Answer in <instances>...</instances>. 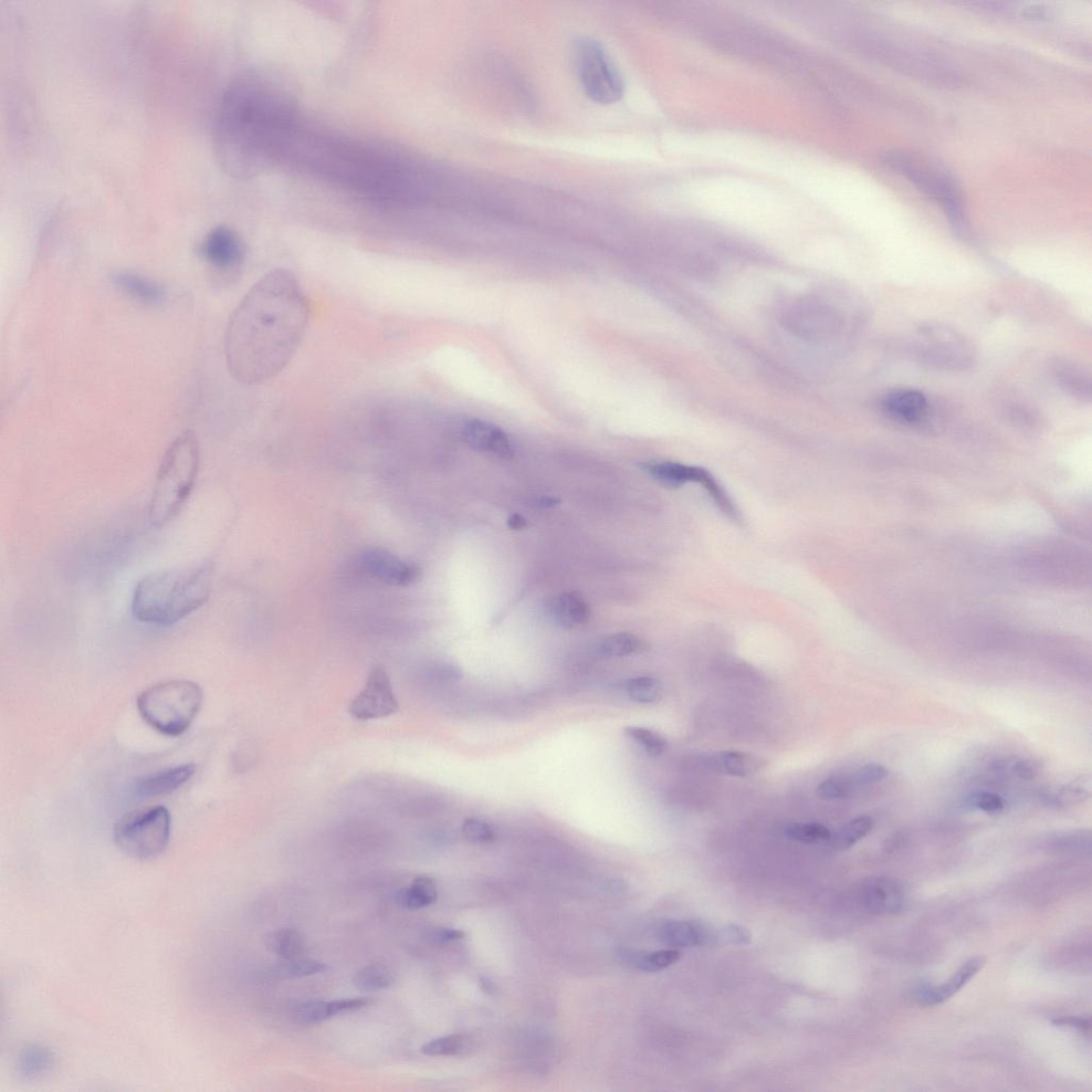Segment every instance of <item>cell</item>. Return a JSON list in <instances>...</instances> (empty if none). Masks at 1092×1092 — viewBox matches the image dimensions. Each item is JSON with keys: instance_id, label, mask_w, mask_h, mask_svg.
<instances>
[{"instance_id": "47", "label": "cell", "mask_w": 1092, "mask_h": 1092, "mask_svg": "<svg viewBox=\"0 0 1092 1092\" xmlns=\"http://www.w3.org/2000/svg\"><path fill=\"white\" fill-rule=\"evenodd\" d=\"M432 677L440 682H453L462 677L460 669L455 666L444 665L432 671Z\"/></svg>"}, {"instance_id": "8", "label": "cell", "mask_w": 1092, "mask_h": 1092, "mask_svg": "<svg viewBox=\"0 0 1092 1092\" xmlns=\"http://www.w3.org/2000/svg\"><path fill=\"white\" fill-rule=\"evenodd\" d=\"M573 61L588 99L601 105L622 101L625 89L623 77L600 42L592 38L575 41Z\"/></svg>"}, {"instance_id": "15", "label": "cell", "mask_w": 1092, "mask_h": 1092, "mask_svg": "<svg viewBox=\"0 0 1092 1092\" xmlns=\"http://www.w3.org/2000/svg\"><path fill=\"white\" fill-rule=\"evenodd\" d=\"M930 406L927 396L916 388H897L881 401L882 412L892 421L905 425L925 422L930 415Z\"/></svg>"}, {"instance_id": "38", "label": "cell", "mask_w": 1092, "mask_h": 1092, "mask_svg": "<svg viewBox=\"0 0 1092 1092\" xmlns=\"http://www.w3.org/2000/svg\"><path fill=\"white\" fill-rule=\"evenodd\" d=\"M994 770L1001 773H1010L1017 776L1018 779L1033 780L1042 773L1043 766L1041 762L1036 760L1020 759L996 762Z\"/></svg>"}, {"instance_id": "9", "label": "cell", "mask_w": 1092, "mask_h": 1092, "mask_svg": "<svg viewBox=\"0 0 1092 1092\" xmlns=\"http://www.w3.org/2000/svg\"><path fill=\"white\" fill-rule=\"evenodd\" d=\"M910 348L921 362L945 372L967 371L975 362L971 342L943 323L920 324L911 335Z\"/></svg>"}, {"instance_id": "34", "label": "cell", "mask_w": 1092, "mask_h": 1092, "mask_svg": "<svg viewBox=\"0 0 1092 1092\" xmlns=\"http://www.w3.org/2000/svg\"><path fill=\"white\" fill-rule=\"evenodd\" d=\"M646 645L642 639L631 633H618L608 636L601 644L602 653L609 657H624L643 652Z\"/></svg>"}, {"instance_id": "42", "label": "cell", "mask_w": 1092, "mask_h": 1092, "mask_svg": "<svg viewBox=\"0 0 1092 1092\" xmlns=\"http://www.w3.org/2000/svg\"><path fill=\"white\" fill-rule=\"evenodd\" d=\"M967 804L974 810L988 814L1000 813L1005 808L1003 798L989 792H979L971 795L967 800Z\"/></svg>"}, {"instance_id": "24", "label": "cell", "mask_w": 1092, "mask_h": 1092, "mask_svg": "<svg viewBox=\"0 0 1092 1092\" xmlns=\"http://www.w3.org/2000/svg\"><path fill=\"white\" fill-rule=\"evenodd\" d=\"M1053 375L1060 390L1081 403H1090L1091 378L1084 367L1069 360H1057Z\"/></svg>"}, {"instance_id": "46", "label": "cell", "mask_w": 1092, "mask_h": 1092, "mask_svg": "<svg viewBox=\"0 0 1092 1092\" xmlns=\"http://www.w3.org/2000/svg\"><path fill=\"white\" fill-rule=\"evenodd\" d=\"M1053 1023L1055 1025H1059V1026H1069V1027L1077 1028V1030L1084 1031V1032L1090 1030V1018L1084 1017V1016H1063V1017L1055 1018Z\"/></svg>"}, {"instance_id": "44", "label": "cell", "mask_w": 1092, "mask_h": 1092, "mask_svg": "<svg viewBox=\"0 0 1092 1092\" xmlns=\"http://www.w3.org/2000/svg\"><path fill=\"white\" fill-rule=\"evenodd\" d=\"M466 933L459 929L438 927L429 929L425 933V939L435 944H447L465 939Z\"/></svg>"}, {"instance_id": "32", "label": "cell", "mask_w": 1092, "mask_h": 1092, "mask_svg": "<svg viewBox=\"0 0 1092 1092\" xmlns=\"http://www.w3.org/2000/svg\"><path fill=\"white\" fill-rule=\"evenodd\" d=\"M873 818L869 816H860L839 829V831L833 835L831 841L835 849L846 850L867 836L870 832L873 831Z\"/></svg>"}, {"instance_id": "17", "label": "cell", "mask_w": 1092, "mask_h": 1092, "mask_svg": "<svg viewBox=\"0 0 1092 1092\" xmlns=\"http://www.w3.org/2000/svg\"><path fill=\"white\" fill-rule=\"evenodd\" d=\"M461 437L469 446L481 453L501 459L513 457L514 447L510 438L503 430L491 423L471 419L462 426Z\"/></svg>"}, {"instance_id": "18", "label": "cell", "mask_w": 1092, "mask_h": 1092, "mask_svg": "<svg viewBox=\"0 0 1092 1092\" xmlns=\"http://www.w3.org/2000/svg\"><path fill=\"white\" fill-rule=\"evenodd\" d=\"M371 1001L365 997L335 1001H307L292 1008V1016L301 1024H318L336 1016L360 1011Z\"/></svg>"}, {"instance_id": "13", "label": "cell", "mask_w": 1092, "mask_h": 1092, "mask_svg": "<svg viewBox=\"0 0 1092 1092\" xmlns=\"http://www.w3.org/2000/svg\"><path fill=\"white\" fill-rule=\"evenodd\" d=\"M199 254L209 265L227 272L240 268L245 258L243 241L227 227L213 228L199 247Z\"/></svg>"}, {"instance_id": "45", "label": "cell", "mask_w": 1092, "mask_h": 1092, "mask_svg": "<svg viewBox=\"0 0 1092 1092\" xmlns=\"http://www.w3.org/2000/svg\"><path fill=\"white\" fill-rule=\"evenodd\" d=\"M1056 843L1066 850H1085V847H1090V835L1085 834H1067L1058 838Z\"/></svg>"}, {"instance_id": "37", "label": "cell", "mask_w": 1092, "mask_h": 1092, "mask_svg": "<svg viewBox=\"0 0 1092 1092\" xmlns=\"http://www.w3.org/2000/svg\"><path fill=\"white\" fill-rule=\"evenodd\" d=\"M629 739L636 742L651 757H659L668 748V742L663 735L643 727H626L624 730Z\"/></svg>"}, {"instance_id": "10", "label": "cell", "mask_w": 1092, "mask_h": 1092, "mask_svg": "<svg viewBox=\"0 0 1092 1092\" xmlns=\"http://www.w3.org/2000/svg\"><path fill=\"white\" fill-rule=\"evenodd\" d=\"M887 163L895 170L906 176L923 193L936 198L944 208L951 220V224L958 232H964V213L960 193L957 185L949 174L940 170L929 169L928 167L912 161L904 154L894 153L887 155Z\"/></svg>"}, {"instance_id": "21", "label": "cell", "mask_w": 1092, "mask_h": 1092, "mask_svg": "<svg viewBox=\"0 0 1092 1092\" xmlns=\"http://www.w3.org/2000/svg\"><path fill=\"white\" fill-rule=\"evenodd\" d=\"M644 469L651 477L660 482L661 485L672 488L684 486L687 482H697L702 487H706L712 477L711 472L706 469L689 467L671 461L650 462V464L644 466Z\"/></svg>"}, {"instance_id": "2", "label": "cell", "mask_w": 1092, "mask_h": 1092, "mask_svg": "<svg viewBox=\"0 0 1092 1092\" xmlns=\"http://www.w3.org/2000/svg\"><path fill=\"white\" fill-rule=\"evenodd\" d=\"M310 318L306 293L292 272L272 270L250 288L226 333L229 373L246 385L266 382L296 354Z\"/></svg>"}, {"instance_id": "48", "label": "cell", "mask_w": 1092, "mask_h": 1092, "mask_svg": "<svg viewBox=\"0 0 1092 1092\" xmlns=\"http://www.w3.org/2000/svg\"><path fill=\"white\" fill-rule=\"evenodd\" d=\"M527 520L520 516V514H513V516L508 519V527L511 530L520 531L527 528Z\"/></svg>"}, {"instance_id": "41", "label": "cell", "mask_w": 1092, "mask_h": 1092, "mask_svg": "<svg viewBox=\"0 0 1092 1092\" xmlns=\"http://www.w3.org/2000/svg\"><path fill=\"white\" fill-rule=\"evenodd\" d=\"M462 834L468 841L476 844H488L495 839V832L491 826L479 818L470 817L462 825Z\"/></svg>"}, {"instance_id": "22", "label": "cell", "mask_w": 1092, "mask_h": 1092, "mask_svg": "<svg viewBox=\"0 0 1092 1092\" xmlns=\"http://www.w3.org/2000/svg\"><path fill=\"white\" fill-rule=\"evenodd\" d=\"M546 612L552 621L563 628H575L590 619V606L576 593L562 592L549 598Z\"/></svg>"}, {"instance_id": "43", "label": "cell", "mask_w": 1092, "mask_h": 1092, "mask_svg": "<svg viewBox=\"0 0 1092 1092\" xmlns=\"http://www.w3.org/2000/svg\"><path fill=\"white\" fill-rule=\"evenodd\" d=\"M751 940L750 932L739 925H726L716 928V941L723 943L743 944Z\"/></svg>"}, {"instance_id": "3", "label": "cell", "mask_w": 1092, "mask_h": 1092, "mask_svg": "<svg viewBox=\"0 0 1092 1092\" xmlns=\"http://www.w3.org/2000/svg\"><path fill=\"white\" fill-rule=\"evenodd\" d=\"M298 165L370 201L410 203L425 192L421 169L410 156L340 136L311 132Z\"/></svg>"}, {"instance_id": "28", "label": "cell", "mask_w": 1092, "mask_h": 1092, "mask_svg": "<svg viewBox=\"0 0 1092 1092\" xmlns=\"http://www.w3.org/2000/svg\"><path fill=\"white\" fill-rule=\"evenodd\" d=\"M438 890L435 880L429 876H418L411 885L397 892V904L410 910L422 909L435 904Z\"/></svg>"}, {"instance_id": "30", "label": "cell", "mask_w": 1092, "mask_h": 1092, "mask_svg": "<svg viewBox=\"0 0 1092 1092\" xmlns=\"http://www.w3.org/2000/svg\"><path fill=\"white\" fill-rule=\"evenodd\" d=\"M396 981L395 972L385 964L366 965L353 976V985L363 991H379L390 988Z\"/></svg>"}, {"instance_id": "31", "label": "cell", "mask_w": 1092, "mask_h": 1092, "mask_svg": "<svg viewBox=\"0 0 1092 1092\" xmlns=\"http://www.w3.org/2000/svg\"><path fill=\"white\" fill-rule=\"evenodd\" d=\"M623 958L632 967L645 972H657L670 967L680 959L677 950H663L652 953L626 952Z\"/></svg>"}, {"instance_id": "26", "label": "cell", "mask_w": 1092, "mask_h": 1092, "mask_svg": "<svg viewBox=\"0 0 1092 1092\" xmlns=\"http://www.w3.org/2000/svg\"><path fill=\"white\" fill-rule=\"evenodd\" d=\"M709 763L713 771L737 778H749L763 771L766 766V762L758 755L732 750L713 753Z\"/></svg>"}, {"instance_id": "12", "label": "cell", "mask_w": 1092, "mask_h": 1092, "mask_svg": "<svg viewBox=\"0 0 1092 1092\" xmlns=\"http://www.w3.org/2000/svg\"><path fill=\"white\" fill-rule=\"evenodd\" d=\"M856 907L867 915H890L905 905L904 886L895 878L877 876L861 882L855 891Z\"/></svg>"}, {"instance_id": "4", "label": "cell", "mask_w": 1092, "mask_h": 1092, "mask_svg": "<svg viewBox=\"0 0 1092 1092\" xmlns=\"http://www.w3.org/2000/svg\"><path fill=\"white\" fill-rule=\"evenodd\" d=\"M211 592L209 565L152 573L136 584L132 613L141 623L170 626L201 608Z\"/></svg>"}, {"instance_id": "35", "label": "cell", "mask_w": 1092, "mask_h": 1092, "mask_svg": "<svg viewBox=\"0 0 1092 1092\" xmlns=\"http://www.w3.org/2000/svg\"><path fill=\"white\" fill-rule=\"evenodd\" d=\"M470 1041L464 1035H449L434 1039L422 1046L421 1052L428 1056H460L469 1051Z\"/></svg>"}, {"instance_id": "49", "label": "cell", "mask_w": 1092, "mask_h": 1092, "mask_svg": "<svg viewBox=\"0 0 1092 1092\" xmlns=\"http://www.w3.org/2000/svg\"><path fill=\"white\" fill-rule=\"evenodd\" d=\"M1025 15L1032 18H1044L1046 15V12L1043 7H1032L1026 10Z\"/></svg>"}, {"instance_id": "27", "label": "cell", "mask_w": 1092, "mask_h": 1092, "mask_svg": "<svg viewBox=\"0 0 1092 1092\" xmlns=\"http://www.w3.org/2000/svg\"><path fill=\"white\" fill-rule=\"evenodd\" d=\"M329 967L327 964L309 958H292L282 959V961L270 965L260 973L261 981L266 983L270 982H285L293 979L307 978V976L321 974L327 972Z\"/></svg>"}, {"instance_id": "14", "label": "cell", "mask_w": 1092, "mask_h": 1092, "mask_svg": "<svg viewBox=\"0 0 1092 1092\" xmlns=\"http://www.w3.org/2000/svg\"><path fill=\"white\" fill-rule=\"evenodd\" d=\"M361 564L363 569L378 581L395 587L412 585L421 575L418 566L383 549L375 548L365 551Z\"/></svg>"}, {"instance_id": "6", "label": "cell", "mask_w": 1092, "mask_h": 1092, "mask_svg": "<svg viewBox=\"0 0 1092 1092\" xmlns=\"http://www.w3.org/2000/svg\"><path fill=\"white\" fill-rule=\"evenodd\" d=\"M203 702V691L197 682L173 680L160 682L136 700L142 719L166 737L176 738L191 728Z\"/></svg>"}, {"instance_id": "36", "label": "cell", "mask_w": 1092, "mask_h": 1092, "mask_svg": "<svg viewBox=\"0 0 1092 1092\" xmlns=\"http://www.w3.org/2000/svg\"><path fill=\"white\" fill-rule=\"evenodd\" d=\"M784 833L793 841L804 844L827 842L833 837L832 832L819 823H793L786 826Z\"/></svg>"}, {"instance_id": "33", "label": "cell", "mask_w": 1092, "mask_h": 1092, "mask_svg": "<svg viewBox=\"0 0 1092 1092\" xmlns=\"http://www.w3.org/2000/svg\"><path fill=\"white\" fill-rule=\"evenodd\" d=\"M626 694L629 699L640 705H653L664 696V686L654 678L638 677L627 681Z\"/></svg>"}, {"instance_id": "5", "label": "cell", "mask_w": 1092, "mask_h": 1092, "mask_svg": "<svg viewBox=\"0 0 1092 1092\" xmlns=\"http://www.w3.org/2000/svg\"><path fill=\"white\" fill-rule=\"evenodd\" d=\"M199 461L197 439L191 432L178 436L167 449L150 500L152 528L166 527L181 512L195 488Z\"/></svg>"}, {"instance_id": "20", "label": "cell", "mask_w": 1092, "mask_h": 1092, "mask_svg": "<svg viewBox=\"0 0 1092 1092\" xmlns=\"http://www.w3.org/2000/svg\"><path fill=\"white\" fill-rule=\"evenodd\" d=\"M196 774V766L184 764L175 768L144 776L136 782V793L140 797L153 798L172 794L180 790Z\"/></svg>"}, {"instance_id": "7", "label": "cell", "mask_w": 1092, "mask_h": 1092, "mask_svg": "<svg viewBox=\"0 0 1092 1092\" xmlns=\"http://www.w3.org/2000/svg\"><path fill=\"white\" fill-rule=\"evenodd\" d=\"M171 836V815L165 806L138 808L123 816L115 825L113 838L121 852L135 860L148 861L161 856Z\"/></svg>"}, {"instance_id": "11", "label": "cell", "mask_w": 1092, "mask_h": 1092, "mask_svg": "<svg viewBox=\"0 0 1092 1092\" xmlns=\"http://www.w3.org/2000/svg\"><path fill=\"white\" fill-rule=\"evenodd\" d=\"M398 709L386 670L382 666H375L364 689L352 700L349 713L354 719L366 721L391 716Z\"/></svg>"}, {"instance_id": "25", "label": "cell", "mask_w": 1092, "mask_h": 1092, "mask_svg": "<svg viewBox=\"0 0 1092 1092\" xmlns=\"http://www.w3.org/2000/svg\"><path fill=\"white\" fill-rule=\"evenodd\" d=\"M56 1066V1056L51 1049L39 1044H30L20 1049L16 1059V1071L26 1080L42 1079L52 1073Z\"/></svg>"}, {"instance_id": "16", "label": "cell", "mask_w": 1092, "mask_h": 1092, "mask_svg": "<svg viewBox=\"0 0 1092 1092\" xmlns=\"http://www.w3.org/2000/svg\"><path fill=\"white\" fill-rule=\"evenodd\" d=\"M985 963V957L980 956V957H974L965 962L950 980L941 985L923 984L917 986L912 991L913 1000L923 1006H936L949 1001L979 974Z\"/></svg>"}, {"instance_id": "40", "label": "cell", "mask_w": 1092, "mask_h": 1092, "mask_svg": "<svg viewBox=\"0 0 1092 1092\" xmlns=\"http://www.w3.org/2000/svg\"><path fill=\"white\" fill-rule=\"evenodd\" d=\"M855 789L846 774L832 776V778L824 780L817 786L816 794L821 800L835 801L847 797Z\"/></svg>"}, {"instance_id": "29", "label": "cell", "mask_w": 1092, "mask_h": 1092, "mask_svg": "<svg viewBox=\"0 0 1092 1092\" xmlns=\"http://www.w3.org/2000/svg\"><path fill=\"white\" fill-rule=\"evenodd\" d=\"M267 949L282 959L301 957L306 951V939L293 928H283L268 934L265 939Z\"/></svg>"}, {"instance_id": "39", "label": "cell", "mask_w": 1092, "mask_h": 1092, "mask_svg": "<svg viewBox=\"0 0 1092 1092\" xmlns=\"http://www.w3.org/2000/svg\"><path fill=\"white\" fill-rule=\"evenodd\" d=\"M889 774V771L884 765L869 763L861 766L858 770L850 774H847L848 780L852 783L854 789L875 784L885 780Z\"/></svg>"}, {"instance_id": "23", "label": "cell", "mask_w": 1092, "mask_h": 1092, "mask_svg": "<svg viewBox=\"0 0 1092 1092\" xmlns=\"http://www.w3.org/2000/svg\"><path fill=\"white\" fill-rule=\"evenodd\" d=\"M111 281L126 296L145 306H156L165 300L166 292L159 283L138 273L115 271L112 273Z\"/></svg>"}, {"instance_id": "19", "label": "cell", "mask_w": 1092, "mask_h": 1092, "mask_svg": "<svg viewBox=\"0 0 1092 1092\" xmlns=\"http://www.w3.org/2000/svg\"><path fill=\"white\" fill-rule=\"evenodd\" d=\"M658 938L671 948H695L713 943L715 928L689 921H671L658 929Z\"/></svg>"}, {"instance_id": "1", "label": "cell", "mask_w": 1092, "mask_h": 1092, "mask_svg": "<svg viewBox=\"0 0 1092 1092\" xmlns=\"http://www.w3.org/2000/svg\"><path fill=\"white\" fill-rule=\"evenodd\" d=\"M303 128L295 100L275 79L257 72L236 77L215 115L213 144L222 169L249 180L286 162Z\"/></svg>"}]
</instances>
